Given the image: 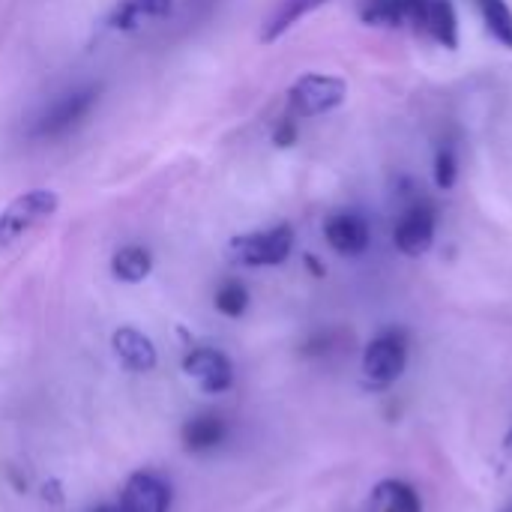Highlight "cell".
Returning <instances> with one entry per match:
<instances>
[{"label": "cell", "mask_w": 512, "mask_h": 512, "mask_svg": "<svg viewBox=\"0 0 512 512\" xmlns=\"http://www.w3.org/2000/svg\"><path fill=\"white\" fill-rule=\"evenodd\" d=\"M60 210V198L54 189H27L18 198H12L0 210V255L18 246L24 237H30L36 228H42L54 213Z\"/></svg>", "instance_id": "6da1fadb"}, {"label": "cell", "mask_w": 512, "mask_h": 512, "mask_svg": "<svg viewBox=\"0 0 512 512\" xmlns=\"http://www.w3.org/2000/svg\"><path fill=\"white\" fill-rule=\"evenodd\" d=\"M348 99V81L327 72H306L288 90V117L309 120L336 111Z\"/></svg>", "instance_id": "7a4b0ae2"}, {"label": "cell", "mask_w": 512, "mask_h": 512, "mask_svg": "<svg viewBox=\"0 0 512 512\" xmlns=\"http://www.w3.org/2000/svg\"><path fill=\"white\" fill-rule=\"evenodd\" d=\"M408 366V336L405 330H381L363 351V378L369 387L384 390L402 378Z\"/></svg>", "instance_id": "3957f363"}, {"label": "cell", "mask_w": 512, "mask_h": 512, "mask_svg": "<svg viewBox=\"0 0 512 512\" xmlns=\"http://www.w3.org/2000/svg\"><path fill=\"white\" fill-rule=\"evenodd\" d=\"M99 102V87L96 84H84V87H72L66 93H60L54 102H48L42 108V114L33 120L30 135L33 138H60L69 129H75Z\"/></svg>", "instance_id": "277c9868"}, {"label": "cell", "mask_w": 512, "mask_h": 512, "mask_svg": "<svg viewBox=\"0 0 512 512\" xmlns=\"http://www.w3.org/2000/svg\"><path fill=\"white\" fill-rule=\"evenodd\" d=\"M291 249H294V228L273 225L267 231L234 237L228 246V255L234 264H243V267H279L288 261Z\"/></svg>", "instance_id": "5b68a950"}, {"label": "cell", "mask_w": 512, "mask_h": 512, "mask_svg": "<svg viewBox=\"0 0 512 512\" xmlns=\"http://www.w3.org/2000/svg\"><path fill=\"white\" fill-rule=\"evenodd\" d=\"M435 231H438V210L429 198H414L402 216L396 219L393 228V243L402 255L408 258H420L432 249L435 243Z\"/></svg>", "instance_id": "8992f818"}, {"label": "cell", "mask_w": 512, "mask_h": 512, "mask_svg": "<svg viewBox=\"0 0 512 512\" xmlns=\"http://www.w3.org/2000/svg\"><path fill=\"white\" fill-rule=\"evenodd\" d=\"M183 372L207 396H219V393H228L234 387V366L216 348H192L183 357Z\"/></svg>", "instance_id": "52a82bcc"}, {"label": "cell", "mask_w": 512, "mask_h": 512, "mask_svg": "<svg viewBox=\"0 0 512 512\" xmlns=\"http://www.w3.org/2000/svg\"><path fill=\"white\" fill-rule=\"evenodd\" d=\"M324 237H327L333 252H339L345 258H357V255H363L369 249L372 228H369L363 213H357V210H336L324 222Z\"/></svg>", "instance_id": "ba28073f"}, {"label": "cell", "mask_w": 512, "mask_h": 512, "mask_svg": "<svg viewBox=\"0 0 512 512\" xmlns=\"http://www.w3.org/2000/svg\"><path fill=\"white\" fill-rule=\"evenodd\" d=\"M168 507H171V492L156 474L138 471L126 480L120 512H168Z\"/></svg>", "instance_id": "9c48e42d"}, {"label": "cell", "mask_w": 512, "mask_h": 512, "mask_svg": "<svg viewBox=\"0 0 512 512\" xmlns=\"http://www.w3.org/2000/svg\"><path fill=\"white\" fill-rule=\"evenodd\" d=\"M111 348H114V357L120 360V366L129 369V372H153L156 363H159V351H156L153 339L144 336V333L135 330V327H120V330H114Z\"/></svg>", "instance_id": "30bf717a"}, {"label": "cell", "mask_w": 512, "mask_h": 512, "mask_svg": "<svg viewBox=\"0 0 512 512\" xmlns=\"http://www.w3.org/2000/svg\"><path fill=\"white\" fill-rule=\"evenodd\" d=\"M417 33H426L447 51L459 48V15L453 0H426L423 15L417 21Z\"/></svg>", "instance_id": "8fae6325"}, {"label": "cell", "mask_w": 512, "mask_h": 512, "mask_svg": "<svg viewBox=\"0 0 512 512\" xmlns=\"http://www.w3.org/2000/svg\"><path fill=\"white\" fill-rule=\"evenodd\" d=\"M423 6H426V0H363L360 3V21L369 27H405V24H411L417 30Z\"/></svg>", "instance_id": "7c38bea8"}, {"label": "cell", "mask_w": 512, "mask_h": 512, "mask_svg": "<svg viewBox=\"0 0 512 512\" xmlns=\"http://www.w3.org/2000/svg\"><path fill=\"white\" fill-rule=\"evenodd\" d=\"M183 447L189 453H207V450H216L228 429H225V420L216 417V414H201V417H192L186 426H183Z\"/></svg>", "instance_id": "4fadbf2b"}, {"label": "cell", "mask_w": 512, "mask_h": 512, "mask_svg": "<svg viewBox=\"0 0 512 512\" xmlns=\"http://www.w3.org/2000/svg\"><path fill=\"white\" fill-rule=\"evenodd\" d=\"M327 0H282L273 12H270V18L264 21V30H261V42H276L279 36H285L300 18H306L312 9H318V6H324Z\"/></svg>", "instance_id": "5bb4252c"}, {"label": "cell", "mask_w": 512, "mask_h": 512, "mask_svg": "<svg viewBox=\"0 0 512 512\" xmlns=\"http://www.w3.org/2000/svg\"><path fill=\"white\" fill-rule=\"evenodd\" d=\"M171 6L174 0H117V6L108 15V27L132 30L141 18H165Z\"/></svg>", "instance_id": "9a60e30c"}, {"label": "cell", "mask_w": 512, "mask_h": 512, "mask_svg": "<svg viewBox=\"0 0 512 512\" xmlns=\"http://www.w3.org/2000/svg\"><path fill=\"white\" fill-rule=\"evenodd\" d=\"M150 270H153V255L144 246H120L111 255V273L117 282L138 285L150 276Z\"/></svg>", "instance_id": "2e32d148"}, {"label": "cell", "mask_w": 512, "mask_h": 512, "mask_svg": "<svg viewBox=\"0 0 512 512\" xmlns=\"http://www.w3.org/2000/svg\"><path fill=\"white\" fill-rule=\"evenodd\" d=\"M372 504H375L378 512H423L420 495L405 480H384V483H378L375 492H372Z\"/></svg>", "instance_id": "e0dca14e"}, {"label": "cell", "mask_w": 512, "mask_h": 512, "mask_svg": "<svg viewBox=\"0 0 512 512\" xmlns=\"http://www.w3.org/2000/svg\"><path fill=\"white\" fill-rule=\"evenodd\" d=\"M477 3V12L489 30V36L495 42H501L504 48L512 51V9L507 0H474Z\"/></svg>", "instance_id": "ac0fdd59"}, {"label": "cell", "mask_w": 512, "mask_h": 512, "mask_svg": "<svg viewBox=\"0 0 512 512\" xmlns=\"http://www.w3.org/2000/svg\"><path fill=\"white\" fill-rule=\"evenodd\" d=\"M213 306L225 315V318H240L246 309H249V291L243 282L237 279H228L216 288V297H213Z\"/></svg>", "instance_id": "d6986e66"}, {"label": "cell", "mask_w": 512, "mask_h": 512, "mask_svg": "<svg viewBox=\"0 0 512 512\" xmlns=\"http://www.w3.org/2000/svg\"><path fill=\"white\" fill-rule=\"evenodd\" d=\"M459 180V156L453 144H441L435 153V186L450 192Z\"/></svg>", "instance_id": "ffe728a7"}, {"label": "cell", "mask_w": 512, "mask_h": 512, "mask_svg": "<svg viewBox=\"0 0 512 512\" xmlns=\"http://www.w3.org/2000/svg\"><path fill=\"white\" fill-rule=\"evenodd\" d=\"M294 141H297V120L294 117L279 120V126L273 129V144L276 147H291Z\"/></svg>", "instance_id": "44dd1931"}, {"label": "cell", "mask_w": 512, "mask_h": 512, "mask_svg": "<svg viewBox=\"0 0 512 512\" xmlns=\"http://www.w3.org/2000/svg\"><path fill=\"white\" fill-rule=\"evenodd\" d=\"M90 512H120L117 507H96V510H90Z\"/></svg>", "instance_id": "7402d4cb"}, {"label": "cell", "mask_w": 512, "mask_h": 512, "mask_svg": "<svg viewBox=\"0 0 512 512\" xmlns=\"http://www.w3.org/2000/svg\"><path fill=\"white\" fill-rule=\"evenodd\" d=\"M507 450L512 453V429H510V435H507Z\"/></svg>", "instance_id": "603a6c76"}, {"label": "cell", "mask_w": 512, "mask_h": 512, "mask_svg": "<svg viewBox=\"0 0 512 512\" xmlns=\"http://www.w3.org/2000/svg\"><path fill=\"white\" fill-rule=\"evenodd\" d=\"M501 512H512V504H510V507H504V510H501Z\"/></svg>", "instance_id": "cb8c5ba5"}]
</instances>
